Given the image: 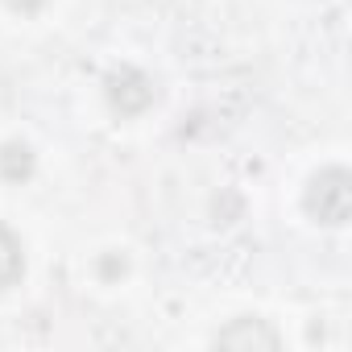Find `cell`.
<instances>
[{"mask_svg": "<svg viewBox=\"0 0 352 352\" xmlns=\"http://www.w3.org/2000/svg\"><path fill=\"white\" fill-rule=\"evenodd\" d=\"M307 212H311V220H319V224H344L348 220V208H352V191H348V174L340 170V166H331V170H319L315 179H311V187H307Z\"/></svg>", "mask_w": 352, "mask_h": 352, "instance_id": "1", "label": "cell"}, {"mask_svg": "<svg viewBox=\"0 0 352 352\" xmlns=\"http://www.w3.org/2000/svg\"><path fill=\"white\" fill-rule=\"evenodd\" d=\"M108 100H112V108L120 116H137V112H145L153 104V83L141 71L129 67V71H120V75L108 79Z\"/></svg>", "mask_w": 352, "mask_h": 352, "instance_id": "2", "label": "cell"}, {"mask_svg": "<svg viewBox=\"0 0 352 352\" xmlns=\"http://www.w3.org/2000/svg\"><path fill=\"white\" fill-rule=\"evenodd\" d=\"M220 348H278V331L265 327L261 319H236L216 336Z\"/></svg>", "mask_w": 352, "mask_h": 352, "instance_id": "3", "label": "cell"}, {"mask_svg": "<svg viewBox=\"0 0 352 352\" xmlns=\"http://www.w3.org/2000/svg\"><path fill=\"white\" fill-rule=\"evenodd\" d=\"M21 274H25V257H21V241L0 224V290H9V286H17L21 282Z\"/></svg>", "mask_w": 352, "mask_h": 352, "instance_id": "4", "label": "cell"}, {"mask_svg": "<svg viewBox=\"0 0 352 352\" xmlns=\"http://www.w3.org/2000/svg\"><path fill=\"white\" fill-rule=\"evenodd\" d=\"M0 174H5L9 183H21L34 174V149L25 141H9L5 149H0Z\"/></svg>", "mask_w": 352, "mask_h": 352, "instance_id": "5", "label": "cell"}, {"mask_svg": "<svg viewBox=\"0 0 352 352\" xmlns=\"http://www.w3.org/2000/svg\"><path fill=\"white\" fill-rule=\"evenodd\" d=\"M42 5H46V0H9V9H13V13H38Z\"/></svg>", "mask_w": 352, "mask_h": 352, "instance_id": "6", "label": "cell"}]
</instances>
